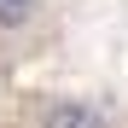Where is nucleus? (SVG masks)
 Returning a JSON list of instances; mask_svg holds the SVG:
<instances>
[{"label": "nucleus", "instance_id": "nucleus-1", "mask_svg": "<svg viewBox=\"0 0 128 128\" xmlns=\"http://www.w3.org/2000/svg\"><path fill=\"white\" fill-rule=\"evenodd\" d=\"M41 128H111V116L88 99H52L41 111Z\"/></svg>", "mask_w": 128, "mask_h": 128}, {"label": "nucleus", "instance_id": "nucleus-2", "mask_svg": "<svg viewBox=\"0 0 128 128\" xmlns=\"http://www.w3.org/2000/svg\"><path fill=\"white\" fill-rule=\"evenodd\" d=\"M35 18V0H0V29H24Z\"/></svg>", "mask_w": 128, "mask_h": 128}]
</instances>
